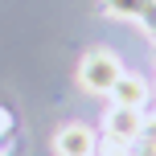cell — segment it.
Masks as SVG:
<instances>
[{"mask_svg": "<svg viewBox=\"0 0 156 156\" xmlns=\"http://www.w3.org/2000/svg\"><path fill=\"white\" fill-rule=\"evenodd\" d=\"M119 74H123V66H119V58L111 49H90L78 62V86L86 94H111V86L119 82Z\"/></svg>", "mask_w": 156, "mask_h": 156, "instance_id": "obj_1", "label": "cell"}, {"mask_svg": "<svg viewBox=\"0 0 156 156\" xmlns=\"http://www.w3.org/2000/svg\"><path fill=\"white\" fill-rule=\"evenodd\" d=\"M94 148H99V136L86 123H66L54 136V152L58 156H94Z\"/></svg>", "mask_w": 156, "mask_h": 156, "instance_id": "obj_2", "label": "cell"}, {"mask_svg": "<svg viewBox=\"0 0 156 156\" xmlns=\"http://www.w3.org/2000/svg\"><path fill=\"white\" fill-rule=\"evenodd\" d=\"M103 127H107V136H111V140L136 144V140H140V127H144V111H136V107H119V103H111V111L103 115Z\"/></svg>", "mask_w": 156, "mask_h": 156, "instance_id": "obj_3", "label": "cell"}, {"mask_svg": "<svg viewBox=\"0 0 156 156\" xmlns=\"http://www.w3.org/2000/svg\"><path fill=\"white\" fill-rule=\"evenodd\" d=\"M148 94H152V86H148V78H140V74H119V82L111 86V99H115L119 107H136V111H144Z\"/></svg>", "mask_w": 156, "mask_h": 156, "instance_id": "obj_4", "label": "cell"}, {"mask_svg": "<svg viewBox=\"0 0 156 156\" xmlns=\"http://www.w3.org/2000/svg\"><path fill=\"white\" fill-rule=\"evenodd\" d=\"M99 4H103V12L115 16V21H136L140 8H144V0H99Z\"/></svg>", "mask_w": 156, "mask_h": 156, "instance_id": "obj_5", "label": "cell"}, {"mask_svg": "<svg viewBox=\"0 0 156 156\" xmlns=\"http://www.w3.org/2000/svg\"><path fill=\"white\" fill-rule=\"evenodd\" d=\"M136 21H140V29L156 41V0H144V8H140V16H136Z\"/></svg>", "mask_w": 156, "mask_h": 156, "instance_id": "obj_6", "label": "cell"}, {"mask_svg": "<svg viewBox=\"0 0 156 156\" xmlns=\"http://www.w3.org/2000/svg\"><path fill=\"white\" fill-rule=\"evenodd\" d=\"M140 140H144V144H156V115H144V127H140Z\"/></svg>", "mask_w": 156, "mask_h": 156, "instance_id": "obj_7", "label": "cell"}, {"mask_svg": "<svg viewBox=\"0 0 156 156\" xmlns=\"http://www.w3.org/2000/svg\"><path fill=\"white\" fill-rule=\"evenodd\" d=\"M12 136V115H8V107H0V144Z\"/></svg>", "mask_w": 156, "mask_h": 156, "instance_id": "obj_8", "label": "cell"}, {"mask_svg": "<svg viewBox=\"0 0 156 156\" xmlns=\"http://www.w3.org/2000/svg\"><path fill=\"white\" fill-rule=\"evenodd\" d=\"M127 156H156V144H144V140H136L132 148H127Z\"/></svg>", "mask_w": 156, "mask_h": 156, "instance_id": "obj_9", "label": "cell"}, {"mask_svg": "<svg viewBox=\"0 0 156 156\" xmlns=\"http://www.w3.org/2000/svg\"><path fill=\"white\" fill-rule=\"evenodd\" d=\"M0 156H8V148H4V144H0Z\"/></svg>", "mask_w": 156, "mask_h": 156, "instance_id": "obj_10", "label": "cell"}]
</instances>
